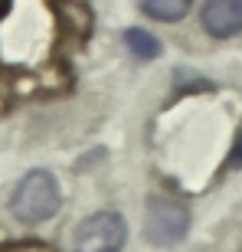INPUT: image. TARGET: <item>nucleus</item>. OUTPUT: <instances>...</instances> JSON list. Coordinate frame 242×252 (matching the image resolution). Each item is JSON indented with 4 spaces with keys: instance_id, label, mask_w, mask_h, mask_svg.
Instances as JSON below:
<instances>
[{
    "instance_id": "nucleus-1",
    "label": "nucleus",
    "mask_w": 242,
    "mask_h": 252,
    "mask_svg": "<svg viewBox=\"0 0 242 252\" xmlns=\"http://www.w3.org/2000/svg\"><path fill=\"white\" fill-rule=\"evenodd\" d=\"M59 203H62V193H59L56 177L49 170H30L13 190L10 210L20 223H46L49 216H56Z\"/></svg>"
},
{
    "instance_id": "nucleus-2",
    "label": "nucleus",
    "mask_w": 242,
    "mask_h": 252,
    "mask_svg": "<svg viewBox=\"0 0 242 252\" xmlns=\"http://www.w3.org/2000/svg\"><path fill=\"white\" fill-rule=\"evenodd\" d=\"M124 239H128L124 220L118 213H108V210L85 216L72 233L75 252H121Z\"/></svg>"
},
{
    "instance_id": "nucleus-3",
    "label": "nucleus",
    "mask_w": 242,
    "mask_h": 252,
    "mask_svg": "<svg viewBox=\"0 0 242 252\" xmlns=\"http://www.w3.org/2000/svg\"><path fill=\"white\" fill-rule=\"evenodd\" d=\"M190 229V213L186 206H180L177 200H167V196H157L148 203V213H144V239L151 246H174L180 243Z\"/></svg>"
},
{
    "instance_id": "nucleus-4",
    "label": "nucleus",
    "mask_w": 242,
    "mask_h": 252,
    "mask_svg": "<svg viewBox=\"0 0 242 252\" xmlns=\"http://www.w3.org/2000/svg\"><path fill=\"white\" fill-rule=\"evenodd\" d=\"M203 27L206 33L226 39L242 30V0H206L203 7Z\"/></svg>"
},
{
    "instance_id": "nucleus-5",
    "label": "nucleus",
    "mask_w": 242,
    "mask_h": 252,
    "mask_svg": "<svg viewBox=\"0 0 242 252\" xmlns=\"http://www.w3.org/2000/svg\"><path fill=\"white\" fill-rule=\"evenodd\" d=\"M138 3L148 17L160 20V23H177V20L186 17V10H190L193 0H138Z\"/></svg>"
},
{
    "instance_id": "nucleus-6",
    "label": "nucleus",
    "mask_w": 242,
    "mask_h": 252,
    "mask_svg": "<svg viewBox=\"0 0 242 252\" xmlns=\"http://www.w3.org/2000/svg\"><path fill=\"white\" fill-rule=\"evenodd\" d=\"M124 46L134 53L138 59H154L160 53V43L154 33H148V30H124Z\"/></svg>"
},
{
    "instance_id": "nucleus-7",
    "label": "nucleus",
    "mask_w": 242,
    "mask_h": 252,
    "mask_svg": "<svg viewBox=\"0 0 242 252\" xmlns=\"http://www.w3.org/2000/svg\"><path fill=\"white\" fill-rule=\"evenodd\" d=\"M229 164L242 170V131H239V138H236V144H233V154H229Z\"/></svg>"
}]
</instances>
